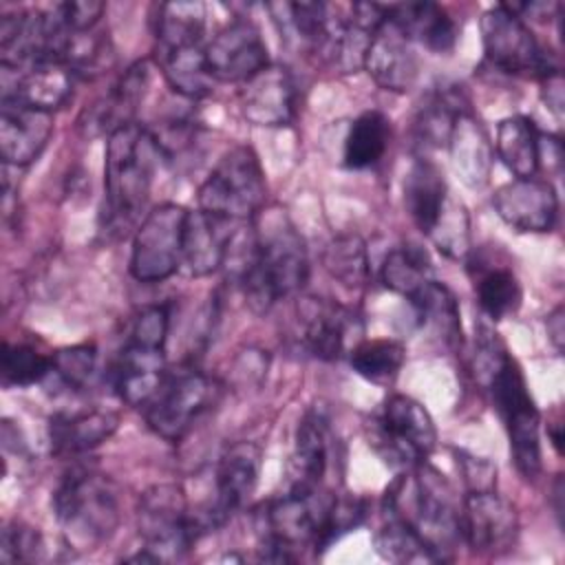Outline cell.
I'll return each mask as SVG.
<instances>
[{"label": "cell", "mask_w": 565, "mask_h": 565, "mask_svg": "<svg viewBox=\"0 0 565 565\" xmlns=\"http://www.w3.org/2000/svg\"><path fill=\"white\" fill-rule=\"evenodd\" d=\"M461 543L475 554L508 552L519 534V516L514 505L494 488L466 490L459 512Z\"/></svg>", "instance_id": "5bb4252c"}, {"label": "cell", "mask_w": 565, "mask_h": 565, "mask_svg": "<svg viewBox=\"0 0 565 565\" xmlns=\"http://www.w3.org/2000/svg\"><path fill=\"white\" fill-rule=\"evenodd\" d=\"M333 437L327 417L320 411H309L294 437V450L285 468V490L316 492L324 488V477L331 468Z\"/></svg>", "instance_id": "e0dca14e"}, {"label": "cell", "mask_w": 565, "mask_h": 565, "mask_svg": "<svg viewBox=\"0 0 565 565\" xmlns=\"http://www.w3.org/2000/svg\"><path fill=\"white\" fill-rule=\"evenodd\" d=\"M404 207L411 216L413 225L424 234L430 236L437 221L441 218L444 210L448 207L452 192L441 168L430 159H415L404 174Z\"/></svg>", "instance_id": "d4e9b609"}, {"label": "cell", "mask_w": 565, "mask_h": 565, "mask_svg": "<svg viewBox=\"0 0 565 565\" xmlns=\"http://www.w3.org/2000/svg\"><path fill=\"white\" fill-rule=\"evenodd\" d=\"M406 360V349L397 340L375 338V340H360L349 351L351 369L364 377L366 382L388 386L399 375Z\"/></svg>", "instance_id": "d590c367"}, {"label": "cell", "mask_w": 565, "mask_h": 565, "mask_svg": "<svg viewBox=\"0 0 565 565\" xmlns=\"http://www.w3.org/2000/svg\"><path fill=\"white\" fill-rule=\"evenodd\" d=\"M309 280L302 236L285 214H274L254 230L238 269V285L252 311L267 313L276 302L298 294Z\"/></svg>", "instance_id": "7a4b0ae2"}, {"label": "cell", "mask_w": 565, "mask_h": 565, "mask_svg": "<svg viewBox=\"0 0 565 565\" xmlns=\"http://www.w3.org/2000/svg\"><path fill=\"white\" fill-rule=\"evenodd\" d=\"M541 135L525 115H512L499 121L492 150L514 179L536 177L541 168Z\"/></svg>", "instance_id": "4dcf8cb0"}, {"label": "cell", "mask_w": 565, "mask_h": 565, "mask_svg": "<svg viewBox=\"0 0 565 565\" xmlns=\"http://www.w3.org/2000/svg\"><path fill=\"white\" fill-rule=\"evenodd\" d=\"M260 466L263 452L254 441H234L221 452L214 470V499L192 510L199 536L225 525L245 505L258 483Z\"/></svg>", "instance_id": "7c38bea8"}, {"label": "cell", "mask_w": 565, "mask_h": 565, "mask_svg": "<svg viewBox=\"0 0 565 565\" xmlns=\"http://www.w3.org/2000/svg\"><path fill=\"white\" fill-rule=\"evenodd\" d=\"M188 207L159 203L135 227L130 247V276L139 282H161L181 269Z\"/></svg>", "instance_id": "8fae6325"}, {"label": "cell", "mask_w": 565, "mask_h": 565, "mask_svg": "<svg viewBox=\"0 0 565 565\" xmlns=\"http://www.w3.org/2000/svg\"><path fill=\"white\" fill-rule=\"evenodd\" d=\"M547 335H550V342L554 344V349L561 353L563 351V338H565V327H563V307L558 305L550 316H547Z\"/></svg>", "instance_id": "7dc6e473"}, {"label": "cell", "mask_w": 565, "mask_h": 565, "mask_svg": "<svg viewBox=\"0 0 565 565\" xmlns=\"http://www.w3.org/2000/svg\"><path fill=\"white\" fill-rule=\"evenodd\" d=\"M408 302L415 311V320L419 329L428 331L446 349L455 351L461 347L463 333H461L459 300L444 282L433 278Z\"/></svg>", "instance_id": "f546056e"}, {"label": "cell", "mask_w": 565, "mask_h": 565, "mask_svg": "<svg viewBox=\"0 0 565 565\" xmlns=\"http://www.w3.org/2000/svg\"><path fill=\"white\" fill-rule=\"evenodd\" d=\"M205 62L214 82L232 84H245L271 64L260 29L247 18L232 20L205 44Z\"/></svg>", "instance_id": "9a60e30c"}, {"label": "cell", "mask_w": 565, "mask_h": 565, "mask_svg": "<svg viewBox=\"0 0 565 565\" xmlns=\"http://www.w3.org/2000/svg\"><path fill=\"white\" fill-rule=\"evenodd\" d=\"M234 225L238 223L212 216L199 207L190 210L183 232L181 269L194 278L216 271L230 256L236 236Z\"/></svg>", "instance_id": "603a6c76"}, {"label": "cell", "mask_w": 565, "mask_h": 565, "mask_svg": "<svg viewBox=\"0 0 565 565\" xmlns=\"http://www.w3.org/2000/svg\"><path fill=\"white\" fill-rule=\"evenodd\" d=\"M362 68L380 88L393 93L408 90L417 79L419 60L415 46L388 13L369 40Z\"/></svg>", "instance_id": "ac0fdd59"}, {"label": "cell", "mask_w": 565, "mask_h": 565, "mask_svg": "<svg viewBox=\"0 0 565 565\" xmlns=\"http://www.w3.org/2000/svg\"><path fill=\"white\" fill-rule=\"evenodd\" d=\"M51 373V355L40 353L35 347L24 342H4L0 355L2 386L24 388L42 382Z\"/></svg>", "instance_id": "f35d334b"}, {"label": "cell", "mask_w": 565, "mask_h": 565, "mask_svg": "<svg viewBox=\"0 0 565 565\" xmlns=\"http://www.w3.org/2000/svg\"><path fill=\"white\" fill-rule=\"evenodd\" d=\"M166 373V349L126 338L110 366L108 380L124 404L143 408L163 382Z\"/></svg>", "instance_id": "ffe728a7"}, {"label": "cell", "mask_w": 565, "mask_h": 565, "mask_svg": "<svg viewBox=\"0 0 565 565\" xmlns=\"http://www.w3.org/2000/svg\"><path fill=\"white\" fill-rule=\"evenodd\" d=\"M150 82V62L148 60H137L132 66H128L119 79L110 86V90L93 104L79 119V126H84L90 132H106L110 135L113 130L132 124L135 113L139 104L143 102V95L148 90Z\"/></svg>", "instance_id": "cb8c5ba5"}, {"label": "cell", "mask_w": 565, "mask_h": 565, "mask_svg": "<svg viewBox=\"0 0 565 565\" xmlns=\"http://www.w3.org/2000/svg\"><path fill=\"white\" fill-rule=\"evenodd\" d=\"M168 331H170V305L166 302L148 305L135 316L128 331V340L166 349Z\"/></svg>", "instance_id": "b9f144b4"}, {"label": "cell", "mask_w": 565, "mask_h": 565, "mask_svg": "<svg viewBox=\"0 0 565 565\" xmlns=\"http://www.w3.org/2000/svg\"><path fill=\"white\" fill-rule=\"evenodd\" d=\"M475 375L503 422L519 475L534 481L543 468L541 415L521 366L508 353L499 333L486 324L479 327L475 340Z\"/></svg>", "instance_id": "6da1fadb"}, {"label": "cell", "mask_w": 565, "mask_h": 565, "mask_svg": "<svg viewBox=\"0 0 565 565\" xmlns=\"http://www.w3.org/2000/svg\"><path fill=\"white\" fill-rule=\"evenodd\" d=\"M388 18L406 33L411 42L433 53H448L457 44V22L437 2H399L386 4Z\"/></svg>", "instance_id": "4316f807"}, {"label": "cell", "mask_w": 565, "mask_h": 565, "mask_svg": "<svg viewBox=\"0 0 565 565\" xmlns=\"http://www.w3.org/2000/svg\"><path fill=\"white\" fill-rule=\"evenodd\" d=\"M60 22L68 31H88L99 26L106 4L97 0H75V2H57L53 4Z\"/></svg>", "instance_id": "ee69618b"}, {"label": "cell", "mask_w": 565, "mask_h": 565, "mask_svg": "<svg viewBox=\"0 0 565 565\" xmlns=\"http://www.w3.org/2000/svg\"><path fill=\"white\" fill-rule=\"evenodd\" d=\"M104 230L121 236L143 212L161 157L150 128L132 121L106 137Z\"/></svg>", "instance_id": "277c9868"}, {"label": "cell", "mask_w": 565, "mask_h": 565, "mask_svg": "<svg viewBox=\"0 0 565 565\" xmlns=\"http://www.w3.org/2000/svg\"><path fill=\"white\" fill-rule=\"evenodd\" d=\"M452 168L468 188H483L490 181L492 170V143L483 126L470 110L461 113L452 126L448 146Z\"/></svg>", "instance_id": "83f0119b"}, {"label": "cell", "mask_w": 565, "mask_h": 565, "mask_svg": "<svg viewBox=\"0 0 565 565\" xmlns=\"http://www.w3.org/2000/svg\"><path fill=\"white\" fill-rule=\"evenodd\" d=\"M322 265L331 278L349 289H360L369 282V249L364 238L355 232L333 236L322 252Z\"/></svg>", "instance_id": "8d00e7d4"}, {"label": "cell", "mask_w": 565, "mask_h": 565, "mask_svg": "<svg viewBox=\"0 0 565 565\" xmlns=\"http://www.w3.org/2000/svg\"><path fill=\"white\" fill-rule=\"evenodd\" d=\"M369 444L395 472L428 461L437 446V428L422 402L411 395H388L369 419Z\"/></svg>", "instance_id": "8992f818"}, {"label": "cell", "mask_w": 565, "mask_h": 565, "mask_svg": "<svg viewBox=\"0 0 565 565\" xmlns=\"http://www.w3.org/2000/svg\"><path fill=\"white\" fill-rule=\"evenodd\" d=\"M468 110L461 93L455 90H439L435 93L419 110L415 119L417 141L433 148H446L452 126L461 113Z\"/></svg>", "instance_id": "74e56055"}, {"label": "cell", "mask_w": 565, "mask_h": 565, "mask_svg": "<svg viewBox=\"0 0 565 565\" xmlns=\"http://www.w3.org/2000/svg\"><path fill=\"white\" fill-rule=\"evenodd\" d=\"M433 278V260L428 252L415 243H404L388 249L380 265L382 285L406 300H411Z\"/></svg>", "instance_id": "e575fe53"}, {"label": "cell", "mask_w": 565, "mask_h": 565, "mask_svg": "<svg viewBox=\"0 0 565 565\" xmlns=\"http://www.w3.org/2000/svg\"><path fill=\"white\" fill-rule=\"evenodd\" d=\"M561 492H563L561 479H556V483H554V494H556V499H561ZM561 510H563V508H561V503H558V505H556V514H558V516H561Z\"/></svg>", "instance_id": "681fc988"}, {"label": "cell", "mask_w": 565, "mask_h": 565, "mask_svg": "<svg viewBox=\"0 0 565 565\" xmlns=\"http://www.w3.org/2000/svg\"><path fill=\"white\" fill-rule=\"evenodd\" d=\"M541 97L547 108L561 119L563 117V75L561 68L541 77Z\"/></svg>", "instance_id": "bcb514c9"}, {"label": "cell", "mask_w": 565, "mask_h": 565, "mask_svg": "<svg viewBox=\"0 0 565 565\" xmlns=\"http://www.w3.org/2000/svg\"><path fill=\"white\" fill-rule=\"evenodd\" d=\"M561 428H563V424L556 419V422H552V424H547V435H550V439H552V446H554V450L561 455L563 452V433H561Z\"/></svg>", "instance_id": "c3c4849f"}, {"label": "cell", "mask_w": 565, "mask_h": 565, "mask_svg": "<svg viewBox=\"0 0 565 565\" xmlns=\"http://www.w3.org/2000/svg\"><path fill=\"white\" fill-rule=\"evenodd\" d=\"M97 369V351L93 344H73L51 353V373L71 391H82L90 384Z\"/></svg>", "instance_id": "60d3db41"}, {"label": "cell", "mask_w": 565, "mask_h": 565, "mask_svg": "<svg viewBox=\"0 0 565 565\" xmlns=\"http://www.w3.org/2000/svg\"><path fill=\"white\" fill-rule=\"evenodd\" d=\"M499 218L516 232H552L558 218V194L547 179H512L492 194Z\"/></svg>", "instance_id": "2e32d148"}, {"label": "cell", "mask_w": 565, "mask_h": 565, "mask_svg": "<svg viewBox=\"0 0 565 565\" xmlns=\"http://www.w3.org/2000/svg\"><path fill=\"white\" fill-rule=\"evenodd\" d=\"M459 463H461V472H463V481L468 490H488L494 488V477H497V468L481 459V457H472L468 452H457Z\"/></svg>", "instance_id": "f6af8a7d"}, {"label": "cell", "mask_w": 565, "mask_h": 565, "mask_svg": "<svg viewBox=\"0 0 565 565\" xmlns=\"http://www.w3.org/2000/svg\"><path fill=\"white\" fill-rule=\"evenodd\" d=\"M391 143V121L382 110L358 115L342 143V163L351 170H366L380 163Z\"/></svg>", "instance_id": "d6a6232c"}, {"label": "cell", "mask_w": 565, "mask_h": 565, "mask_svg": "<svg viewBox=\"0 0 565 565\" xmlns=\"http://www.w3.org/2000/svg\"><path fill=\"white\" fill-rule=\"evenodd\" d=\"M137 530L143 547L159 561L183 556L201 539L188 494L179 483H154L139 494Z\"/></svg>", "instance_id": "9c48e42d"}, {"label": "cell", "mask_w": 565, "mask_h": 565, "mask_svg": "<svg viewBox=\"0 0 565 565\" xmlns=\"http://www.w3.org/2000/svg\"><path fill=\"white\" fill-rule=\"evenodd\" d=\"M154 40L159 49L203 44L205 4L203 2H161L154 7Z\"/></svg>", "instance_id": "836d02e7"}, {"label": "cell", "mask_w": 565, "mask_h": 565, "mask_svg": "<svg viewBox=\"0 0 565 565\" xmlns=\"http://www.w3.org/2000/svg\"><path fill=\"white\" fill-rule=\"evenodd\" d=\"M382 510L384 516L408 525L428 545L437 563L450 561L461 543V501H457L448 479L428 463L397 472L384 492Z\"/></svg>", "instance_id": "3957f363"}, {"label": "cell", "mask_w": 565, "mask_h": 565, "mask_svg": "<svg viewBox=\"0 0 565 565\" xmlns=\"http://www.w3.org/2000/svg\"><path fill=\"white\" fill-rule=\"evenodd\" d=\"M4 73L13 75V79L2 77V102H18L46 113L62 108L77 84V75L62 60H46L18 73Z\"/></svg>", "instance_id": "44dd1931"}, {"label": "cell", "mask_w": 565, "mask_h": 565, "mask_svg": "<svg viewBox=\"0 0 565 565\" xmlns=\"http://www.w3.org/2000/svg\"><path fill=\"white\" fill-rule=\"evenodd\" d=\"M265 172L249 146L230 148L199 185V210L232 221H252L265 203Z\"/></svg>", "instance_id": "52a82bcc"}, {"label": "cell", "mask_w": 565, "mask_h": 565, "mask_svg": "<svg viewBox=\"0 0 565 565\" xmlns=\"http://www.w3.org/2000/svg\"><path fill=\"white\" fill-rule=\"evenodd\" d=\"M40 552H42V541L33 527L18 521L4 525L2 545H0V558L4 563L35 561Z\"/></svg>", "instance_id": "7bdbcfd3"}, {"label": "cell", "mask_w": 565, "mask_h": 565, "mask_svg": "<svg viewBox=\"0 0 565 565\" xmlns=\"http://www.w3.org/2000/svg\"><path fill=\"white\" fill-rule=\"evenodd\" d=\"M119 428V413L110 408H84L55 413L49 419L51 452L60 457L88 452L108 441Z\"/></svg>", "instance_id": "484cf974"}, {"label": "cell", "mask_w": 565, "mask_h": 565, "mask_svg": "<svg viewBox=\"0 0 565 565\" xmlns=\"http://www.w3.org/2000/svg\"><path fill=\"white\" fill-rule=\"evenodd\" d=\"M218 382L201 369L188 364L168 371L154 395L143 406L148 428L166 441H181L194 422L216 404Z\"/></svg>", "instance_id": "ba28073f"}, {"label": "cell", "mask_w": 565, "mask_h": 565, "mask_svg": "<svg viewBox=\"0 0 565 565\" xmlns=\"http://www.w3.org/2000/svg\"><path fill=\"white\" fill-rule=\"evenodd\" d=\"M375 547L382 558L393 563H437L428 545L393 516H384V523L375 534Z\"/></svg>", "instance_id": "ab89813d"}, {"label": "cell", "mask_w": 565, "mask_h": 565, "mask_svg": "<svg viewBox=\"0 0 565 565\" xmlns=\"http://www.w3.org/2000/svg\"><path fill=\"white\" fill-rule=\"evenodd\" d=\"M154 60L168 86L177 95L185 99H201L212 93L214 79L205 62V44L159 49Z\"/></svg>", "instance_id": "1f68e13d"}, {"label": "cell", "mask_w": 565, "mask_h": 565, "mask_svg": "<svg viewBox=\"0 0 565 565\" xmlns=\"http://www.w3.org/2000/svg\"><path fill=\"white\" fill-rule=\"evenodd\" d=\"M298 327L302 347L324 362L349 355L364 333L362 316L353 307L320 296L300 298Z\"/></svg>", "instance_id": "4fadbf2b"}, {"label": "cell", "mask_w": 565, "mask_h": 565, "mask_svg": "<svg viewBox=\"0 0 565 565\" xmlns=\"http://www.w3.org/2000/svg\"><path fill=\"white\" fill-rule=\"evenodd\" d=\"M479 26L486 60L494 68L536 79L558 71L554 57L539 44L525 20L510 11L505 2L486 9Z\"/></svg>", "instance_id": "30bf717a"}, {"label": "cell", "mask_w": 565, "mask_h": 565, "mask_svg": "<svg viewBox=\"0 0 565 565\" xmlns=\"http://www.w3.org/2000/svg\"><path fill=\"white\" fill-rule=\"evenodd\" d=\"M53 113L18 102H0V157L4 166L33 163L53 135Z\"/></svg>", "instance_id": "7402d4cb"}, {"label": "cell", "mask_w": 565, "mask_h": 565, "mask_svg": "<svg viewBox=\"0 0 565 565\" xmlns=\"http://www.w3.org/2000/svg\"><path fill=\"white\" fill-rule=\"evenodd\" d=\"M468 274L475 285L479 309L490 320H503L521 307V282L510 265L492 263L483 256H477L468 265Z\"/></svg>", "instance_id": "f1b7e54d"}, {"label": "cell", "mask_w": 565, "mask_h": 565, "mask_svg": "<svg viewBox=\"0 0 565 565\" xmlns=\"http://www.w3.org/2000/svg\"><path fill=\"white\" fill-rule=\"evenodd\" d=\"M298 90L294 75L285 66L269 64L252 79L241 84L238 106L243 117L263 128L289 126L296 117Z\"/></svg>", "instance_id": "d6986e66"}, {"label": "cell", "mask_w": 565, "mask_h": 565, "mask_svg": "<svg viewBox=\"0 0 565 565\" xmlns=\"http://www.w3.org/2000/svg\"><path fill=\"white\" fill-rule=\"evenodd\" d=\"M51 505L64 545L77 554L97 550L121 521V490L95 468L71 470L57 483Z\"/></svg>", "instance_id": "5b68a950"}]
</instances>
